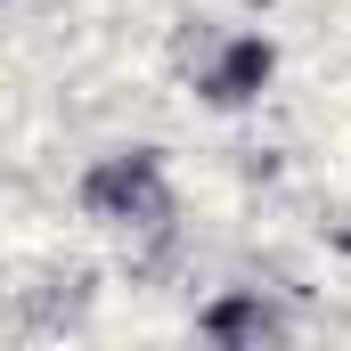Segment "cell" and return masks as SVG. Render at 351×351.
<instances>
[{
	"label": "cell",
	"mask_w": 351,
	"mask_h": 351,
	"mask_svg": "<svg viewBox=\"0 0 351 351\" xmlns=\"http://www.w3.org/2000/svg\"><path fill=\"white\" fill-rule=\"evenodd\" d=\"M82 213L90 221H114V229H156L172 213V188H164V164L147 147L131 156H98L82 172Z\"/></svg>",
	"instance_id": "cell-1"
},
{
	"label": "cell",
	"mask_w": 351,
	"mask_h": 351,
	"mask_svg": "<svg viewBox=\"0 0 351 351\" xmlns=\"http://www.w3.org/2000/svg\"><path fill=\"white\" fill-rule=\"evenodd\" d=\"M269 82V41L262 33H237L213 66H204V98H221V106H237V98H254Z\"/></svg>",
	"instance_id": "cell-2"
},
{
	"label": "cell",
	"mask_w": 351,
	"mask_h": 351,
	"mask_svg": "<svg viewBox=\"0 0 351 351\" xmlns=\"http://www.w3.org/2000/svg\"><path fill=\"white\" fill-rule=\"evenodd\" d=\"M204 335H221V343H254V335H278V319H269L254 294H229V302L204 311Z\"/></svg>",
	"instance_id": "cell-3"
}]
</instances>
